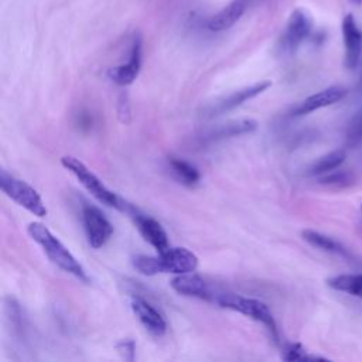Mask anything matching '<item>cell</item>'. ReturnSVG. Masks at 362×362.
<instances>
[{
	"instance_id": "obj_16",
	"label": "cell",
	"mask_w": 362,
	"mask_h": 362,
	"mask_svg": "<svg viewBox=\"0 0 362 362\" xmlns=\"http://www.w3.org/2000/svg\"><path fill=\"white\" fill-rule=\"evenodd\" d=\"M303 239L305 242H308L311 246L317 247V249H321V250L328 252V253L338 255L344 259H352V255L339 242H337L335 239H332V238H329L324 233L307 229V230H303Z\"/></svg>"
},
{
	"instance_id": "obj_17",
	"label": "cell",
	"mask_w": 362,
	"mask_h": 362,
	"mask_svg": "<svg viewBox=\"0 0 362 362\" xmlns=\"http://www.w3.org/2000/svg\"><path fill=\"white\" fill-rule=\"evenodd\" d=\"M256 126H257V123L252 119H240V120L228 122V123H223V124H219L218 127H215L211 132L209 139L211 140H221V139L240 136V134L253 132L256 129Z\"/></svg>"
},
{
	"instance_id": "obj_23",
	"label": "cell",
	"mask_w": 362,
	"mask_h": 362,
	"mask_svg": "<svg viewBox=\"0 0 362 362\" xmlns=\"http://www.w3.org/2000/svg\"><path fill=\"white\" fill-rule=\"evenodd\" d=\"M283 359L284 361H310V359H324V358H318V356H313L308 355L307 351L303 348L301 344H288L284 348L283 352Z\"/></svg>"
},
{
	"instance_id": "obj_1",
	"label": "cell",
	"mask_w": 362,
	"mask_h": 362,
	"mask_svg": "<svg viewBox=\"0 0 362 362\" xmlns=\"http://www.w3.org/2000/svg\"><path fill=\"white\" fill-rule=\"evenodd\" d=\"M133 266L137 272L146 276H154L158 273L184 274L197 270L198 257L185 247H168L158 252L157 256H136L133 259Z\"/></svg>"
},
{
	"instance_id": "obj_22",
	"label": "cell",
	"mask_w": 362,
	"mask_h": 362,
	"mask_svg": "<svg viewBox=\"0 0 362 362\" xmlns=\"http://www.w3.org/2000/svg\"><path fill=\"white\" fill-rule=\"evenodd\" d=\"M346 141L349 146H355L362 141V107L349 122L346 130Z\"/></svg>"
},
{
	"instance_id": "obj_10",
	"label": "cell",
	"mask_w": 362,
	"mask_h": 362,
	"mask_svg": "<svg viewBox=\"0 0 362 362\" xmlns=\"http://www.w3.org/2000/svg\"><path fill=\"white\" fill-rule=\"evenodd\" d=\"M171 287L175 290L178 294L188 296V297H197L202 298L206 301L214 303L216 291L212 290V287L198 274L192 273H184V274H177L171 280Z\"/></svg>"
},
{
	"instance_id": "obj_21",
	"label": "cell",
	"mask_w": 362,
	"mask_h": 362,
	"mask_svg": "<svg viewBox=\"0 0 362 362\" xmlns=\"http://www.w3.org/2000/svg\"><path fill=\"white\" fill-rule=\"evenodd\" d=\"M320 182L325 184V185H331V187H346L354 182V177L348 171L334 170V173L329 171L327 174H322L320 178Z\"/></svg>"
},
{
	"instance_id": "obj_11",
	"label": "cell",
	"mask_w": 362,
	"mask_h": 362,
	"mask_svg": "<svg viewBox=\"0 0 362 362\" xmlns=\"http://www.w3.org/2000/svg\"><path fill=\"white\" fill-rule=\"evenodd\" d=\"M342 38L345 47V66L354 69L362 55V33L351 13L342 20Z\"/></svg>"
},
{
	"instance_id": "obj_7",
	"label": "cell",
	"mask_w": 362,
	"mask_h": 362,
	"mask_svg": "<svg viewBox=\"0 0 362 362\" xmlns=\"http://www.w3.org/2000/svg\"><path fill=\"white\" fill-rule=\"evenodd\" d=\"M313 28V20L307 10L296 8L287 21L286 30L280 38L279 47L284 54L294 52L298 45L310 35Z\"/></svg>"
},
{
	"instance_id": "obj_18",
	"label": "cell",
	"mask_w": 362,
	"mask_h": 362,
	"mask_svg": "<svg viewBox=\"0 0 362 362\" xmlns=\"http://www.w3.org/2000/svg\"><path fill=\"white\" fill-rule=\"evenodd\" d=\"M327 284L337 290L354 297L362 298V273L361 274H339L327 280Z\"/></svg>"
},
{
	"instance_id": "obj_12",
	"label": "cell",
	"mask_w": 362,
	"mask_h": 362,
	"mask_svg": "<svg viewBox=\"0 0 362 362\" xmlns=\"http://www.w3.org/2000/svg\"><path fill=\"white\" fill-rule=\"evenodd\" d=\"M130 307L144 328L153 335L161 337L167 331V322L158 310L151 305L147 300L136 296L130 301Z\"/></svg>"
},
{
	"instance_id": "obj_15",
	"label": "cell",
	"mask_w": 362,
	"mask_h": 362,
	"mask_svg": "<svg viewBox=\"0 0 362 362\" xmlns=\"http://www.w3.org/2000/svg\"><path fill=\"white\" fill-rule=\"evenodd\" d=\"M272 86V82L270 81H262V82H257L252 86H247V88H243V89H239L236 92H233L232 95H229L228 98H225L222 102L218 103L215 112L218 113H223L226 110H232L240 105H243L245 102H247L249 99H253L255 96L263 93L264 90H267L269 88Z\"/></svg>"
},
{
	"instance_id": "obj_20",
	"label": "cell",
	"mask_w": 362,
	"mask_h": 362,
	"mask_svg": "<svg viewBox=\"0 0 362 362\" xmlns=\"http://www.w3.org/2000/svg\"><path fill=\"white\" fill-rule=\"evenodd\" d=\"M345 160V153L342 150H334L322 157H320L314 164L310 167L311 175H322L329 171L337 170Z\"/></svg>"
},
{
	"instance_id": "obj_3",
	"label": "cell",
	"mask_w": 362,
	"mask_h": 362,
	"mask_svg": "<svg viewBox=\"0 0 362 362\" xmlns=\"http://www.w3.org/2000/svg\"><path fill=\"white\" fill-rule=\"evenodd\" d=\"M214 303L222 308H229V310L238 311L243 315L253 318L255 321L262 322L270 331L273 338L277 341V325H276L274 317H273L272 311L269 310V307L263 301H260L257 298H252V297H243V296H239L235 293L216 291Z\"/></svg>"
},
{
	"instance_id": "obj_9",
	"label": "cell",
	"mask_w": 362,
	"mask_h": 362,
	"mask_svg": "<svg viewBox=\"0 0 362 362\" xmlns=\"http://www.w3.org/2000/svg\"><path fill=\"white\" fill-rule=\"evenodd\" d=\"M126 212L132 214L134 223L140 232V235L143 236V239L146 242H148L154 249H157V252H163L165 249L170 247L168 245V236L165 233V230L163 229L161 223L157 222L156 219L146 216L143 214H139L137 211H134L132 206H126L124 209Z\"/></svg>"
},
{
	"instance_id": "obj_25",
	"label": "cell",
	"mask_w": 362,
	"mask_h": 362,
	"mask_svg": "<svg viewBox=\"0 0 362 362\" xmlns=\"http://www.w3.org/2000/svg\"><path fill=\"white\" fill-rule=\"evenodd\" d=\"M351 3H354V4H356V6H359V4H362V0H349Z\"/></svg>"
},
{
	"instance_id": "obj_26",
	"label": "cell",
	"mask_w": 362,
	"mask_h": 362,
	"mask_svg": "<svg viewBox=\"0 0 362 362\" xmlns=\"http://www.w3.org/2000/svg\"><path fill=\"white\" fill-rule=\"evenodd\" d=\"M361 209H362V206H361Z\"/></svg>"
},
{
	"instance_id": "obj_14",
	"label": "cell",
	"mask_w": 362,
	"mask_h": 362,
	"mask_svg": "<svg viewBox=\"0 0 362 362\" xmlns=\"http://www.w3.org/2000/svg\"><path fill=\"white\" fill-rule=\"evenodd\" d=\"M247 8V0H232L226 7H223L221 11H218L215 16H212L206 27L209 31L219 33L230 28L235 23L240 20L243 13Z\"/></svg>"
},
{
	"instance_id": "obj_2",
	"label": "cell",
	"mask_w": 362,
	"mask_h": 362,
	"mask_svg": "<svg viewBox=\"0 0 362 362\" xmlns=\"http://www.w3.org/2000/svg\"><path fill=\"white\" fill-rule=\"evenodd\" d=\"M28 235L35 240L47 255V257L64 272L78 277L79 280L88 281V276L82 264L75 259V256L64 246V243L55 238L48 228L40 222H31L27 226Z\"/></svg>"
},
{
	"instance_id": "obj_19",
	"label": "cell",
	"mask_w": 362,
	"mask_h": 362,
	"mask_svg": "<svg viewBox=\"0 0 362 362\" xmlns=\"http://www.w3.org/2000/svg\"><path fill=\"white\" fill-rule=\"evenodd\" d=\"M170 167L175 177L185 185H195L201 178L198 168L187 160L170 158Z\"/></svg>"
},
{
	"instance_id": "obj_8",
	"label": "cell",
	"mask_w": 362,
	"mask_h": 362,
	"mask_svg": "<svg viewBox=\"0 0 362 362\" xmlns=\"http://www.w3.org/2000/svg\"><path fill=\"white\" fill-rule=\"evenodd\" d=\"M141 52H143V38L140 34H134L130 44L127 61L115 68H110L107 71V78L122 86L133 83L141 68Z\"/></svg>"
},
{
	"instance_id": "obj_13",
	"label": "cell",
	"mask_w": 362,
	"mask_h": 362,
	"mask_svg": "<svg viewBox=\"0 0 362 362\" xmlns=\"http://www.w3.org/2000/svg\"><path fill=\"white\" fill-rule=\"evenodd\" d=\"M346 95V89L344 86H329L324 90H320L308 98H305L301 103H298L296 106V109L293 110L294 116H303V115H308L314 110H318L321 107L334 105L337 102H339L341 99H344Z\"/></svg>"
},
{
	"instance_id": "obj_5",
	"label": "cell",
	"mask_w": 362,
	"mask_h": 362,
	"mask_svg": "<svg viewBox=\"0 0 362 362\" xmlns=\"http://www.w3.org/2000/svg\"><path fill=\"white\" fill-rule=\"evenodd\" d=\"M0 188L8 198H11L14 202H17L33 215L40 218H44L47 215V208L40 194L30 184L20 178H16L6 170L0 171Z\"/></svg>"
},
{
	"instance_id": "obj_24",
	"label": "cell",
	"mask_w": 362,
	"mask_h": 362,
	"mask_svg": "<svg viewBox=\"0 0 362 362\" xmlns=\"http://www.w3.org/2000/svg\"><path fill=\"white\" fill-rule=\"evenodd\" d=\"M117 351L124 356V359L132 361L134 358V342L132 339H123L117 344Z\"/></svg>"
},
{
	"instance_id": "obj_4",
	"label": "cell",
	"mask_w": 362,
	"mask_h": 362,
	"mask_svg": "<svg viewBox=\"0 0 362 362\" xmlns=\"http://www.w3.org/2000/svg\"><path fill=\"white\" fill-rule=\"evenodd\" d=\"M61 164L71 171L76 180L83 185V188L93 195L99 202L116 208V209H126V205L113 191H110L81 160H78L76 157L72 156H64L61 158Z\"/></svg>"
},
{
	"instance_id": "obj_6",
	"label": "cell",
	"mask_w": 362,
	"mask_h": 362,
	"mask_svg": "<svg viewBox=\"0 0 362 362\" xmlns=\"http://www.w3.org/2000/svg\"><path fill=\"white\" fill-rule=\"evenodd\" d=\"M82 222L88 238V243L93 249H99L107 243L113 235V226L105 214L92 204H83Z\"/></svg>"
}]
</instances>
